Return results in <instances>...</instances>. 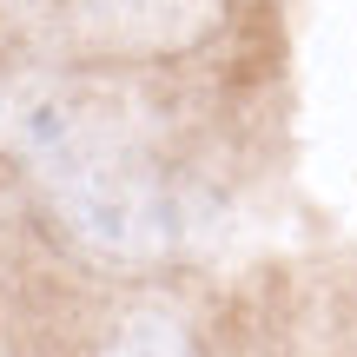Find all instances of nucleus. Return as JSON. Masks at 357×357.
I'll return each mask as SVG.
<instances>
[{
    "label": "nucleus",
    "mask_w": 357,
    "mask_h": 357,
    "mask_svg": "<svg viewBox=\"0 0 357 357\" xmlns=\"http://www.w3.org/2000/svg\"><path fill=\"white\" fill-rule=\"evenodd\" d=\"M0 146L93 258L146 265L178 245V192L113 106L66 86H13L0 93Z\"/></svg>",
    "instance_id": "nucleus-1"
},
{
    "label": "nucleus",
    "mask_w": 357,
    "mask_h": 357,
    "mask_svg": "<svg viewBox=\"0 0 357 357\" xmlns=\"http://www.w3.org/2000/svg\"><path fill=\"white\" fill-rule=\"evenodd\" d=\"M225 0H0V33L47 66L172 60L218 33Z\"/></svg>",
    "instance_id": "nucleus-2"
},
{
    "label": "nucleus",
    "mask_w": 357,
    "mask_h": 357,
    "mask_svg": "<svg viewBox=\"0 0 357 357\" xmlns=\"http://www.w3.org/2000/svg\"><path fill=\"white\" fill-rule=\"evenodd\" d=\"M100 357H199V344H192L185 318H172V311H132V318L106 337Z\"/></svg>",
    "instance_id": "nucleus-3"
}]
</instances>
